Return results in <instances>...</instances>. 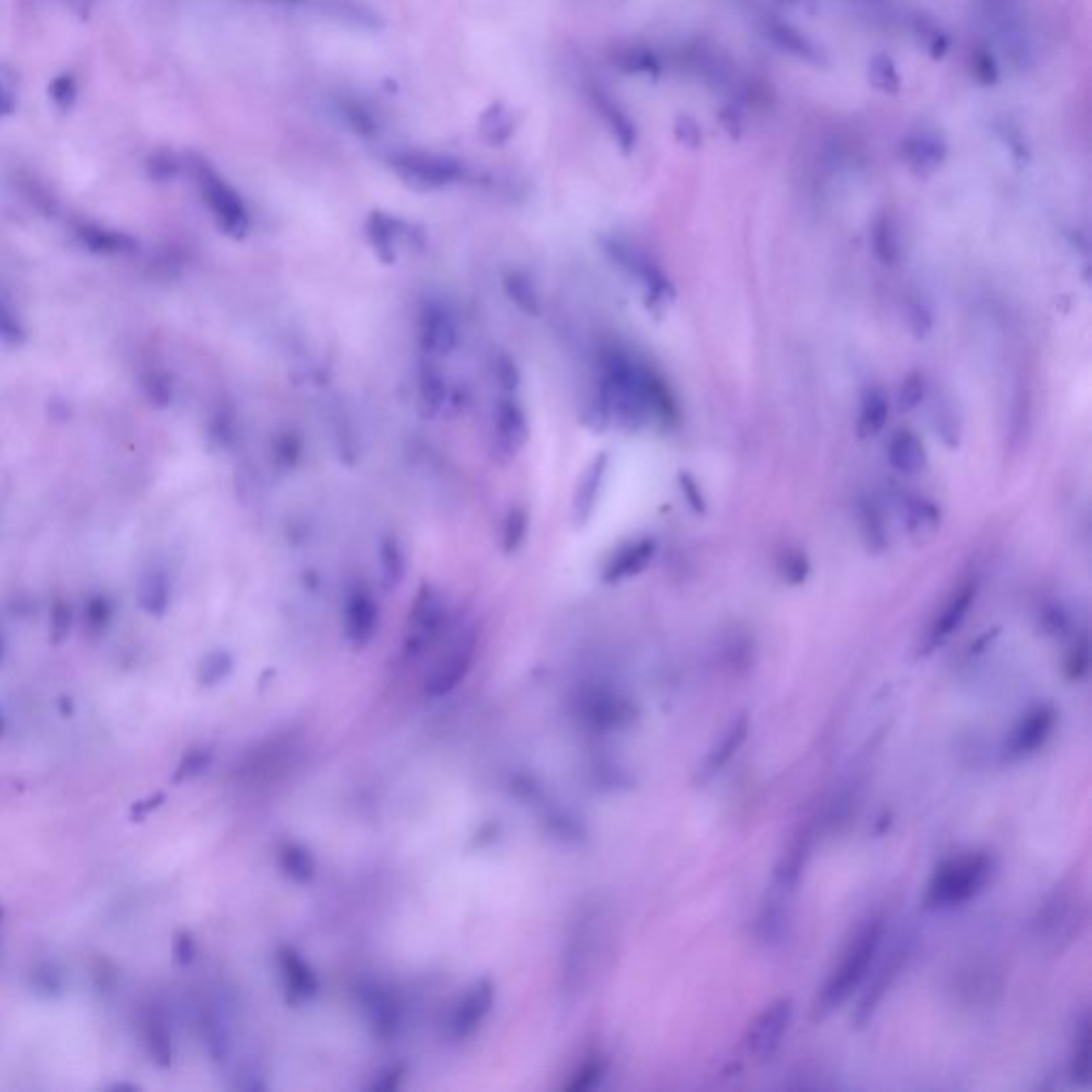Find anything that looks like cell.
Returning a JSON list of instances; mask_svg holds the SVG:
<instances>
[{
    "instance_id": "cell-17",
    "label": "cell",
    "mask_w": 1092,
    "mask_h": 1092,
    "mask_svg": "<svg viewBox=\"0 0 1092 1092\" xmlns=\"http://www.w3.org/2000/svg\"><path fill=\"white\" fill-rule=\"evenodd\" d=\"M977 595H980V581L969 579L948 597V602L944 604V608H941V613L933 619V624H930L926 631L924 653L935 651L944 645V642L950 640L953 631H956L962 626V621L967 619L969 611L977 600Z\"/></svg>"
},
{
    "instance_id": "cell-33",
    "label": "cell",
    "mask_w": 1092,
    "mask_h": 1092,
    "mask_svg": "<svg viewBox=\"0 0 1092 1092\" xmlns=\"http://www.w3.org/2000/svg\"><path fill=\"white\" fill-rule=\"evenodd\" d=\"M278 867L286 877L295 883H312L316 877V858L307 847L299 843H284L278 852Z\"/></svg>"
},
{
    "instance_id": "cell-49",
    "label": "cell",
    "mask_w": 1092,
    "mask_h": 1092,
    "mask_svg": "<svg viewBox=\"0 0 1092 1092\" xmlns=\"http://www.w3.org/2000/svg\"><path fill=\"white\" fill-rule=\"evenodd\" d=\"M674 140L687 149H700L703 147V126L689 113H679L672 126Z\"/></svg>"
},
{
    "instance_id": "cell-38",
    "label": "cell",
    "mask_w": 1092,
    "mask_h": 1092,
    "mask_svg": "<svg viewBox=\"0 0 1092 1092\" xmlns=\"http://www.w3.org/2000/svg\"><path fill=\"white\" fill-rule=\"evenodd\" d=\"M530 536V514L523 506H512L502 521L500 543L506 555H516Z\"/></svg>"
},
{
    "instance_id": "cell-45",
    "label": "cell",
    "mask_w": 1092,
    "mask_h": 1092,
    "mask_svg": "<svg viewBox=\"0 0 1092 1092\" xmlns=\"http://www.w3.org/2000/svg\"><path fill=\"white\" fill-rule=\"evenodd\" d=\"M142 388L154 406L165 408V406L171 404V399H174V384H171L169 376L165 372H154L152 370V372L143 374L142 376Z\"/></svg>"
},
{
    "instance_id": "cell-9",
    "label": "cell",
    "mask_w": 1092,
    "mask_h": 1092,
    "mask_svg": "<svg viewBox=\"0 0 1092 1092\" xmlns=\"http://www.w3.org/2000/svg\"><path fill=\"white\" fill-rule=\"evenodd\" d=\"M476 647H478L476 629H469V627L464 629L462 634L451 642V647H448V651L442 655L440 662L433 666V670L427 676V683H425V692H427L431 698H442L462 685L467 672L472 670Z\"/></svg>"
},
{
    "instance_id": "cell-26",
    "label": "cell",
    "mask_w": 1092,
    "mask_h": 1092,
    "mask_svg": "<svg viewBox=\"0 0 1092 1092\" xmlns=\"http://www.w3.org/2000/svg\"><path fill=\"white\" fill-rule=\"evenodd\" d=\"M591 101L593 105L600 111V116L604 118V122L608 124V129H611L613 137L617 140L619 147L624 149L626 154H629L631 149L636 145L638 140V131H636V124L634 120L629 118V113L619 105V102L604 92L602 88H595L591 92Z\"/></svg>"
},
{
    "instance_id": "cell-57",
    "label": "cell",
    "mask_w": 1092,
    "mask_h": 1092,
    "mask_svg": "<svg viewBox=\"0 0 1092 1092\" xmlns=\"http://www.w3.org/2000/svg\"><path fill=\"white\" fill-rule=\"evenodd\" d=\"M717 120H719L721 129L726 131V135L730 137V140H739V137H741L743 131H745V122H743V116H741V111H739L737 107H730V105H728V107L719 109Z\"/></svg>"
},
{
    "instance_id": "cell-8",
    "label": "cell",
    "mask_w": 1092,
    "mask_h": 1092,
    "mask_svg": "<svg viewBox=\"0 0 1092 1092\" xmlns=\"http://www.w3.org/2000/svg\"><path fill=\"white\" fill-rule=\"evenodd\" d=\"M410 634L406 640V653L417 658L427 651L442 636L446 627V602L438 587L425 583L412 602Z\"/></svg>"
},
{
    "instance_id": "cell-37",
    "label": "cell",
    "mask_w": 1092,
    "mask_h": 1092,
    "mask_svg": "<svg viewBox=\"0 0 1092 1092\" xmlns=\"http://www.w3.org/2000/svg\"><path fill=\"white\" fill-rule=\"evenodd\" d=\"M1069 1075L1075 1084L1086 1086L1090 1082V1018L1077 1022V1029L1073 1034L1072 1056H1069Z\"/></svg>"
},
{
    "instance_id": "cell-19",
    "label": "cell",
    "mask_w": 1092,
    "mask_h": 1092,
    "mask_svg": "<svg viewBox=\"0 0 1092 1092\" xmlns=\"http://www.w3.org/2000/svg\"><path fill=\"white\" fill-rule=\"evenodd\" d=\"M205 199L210 203L214 216L218 218V224L222 226L224 233L237 239L248 233L250 218L246 205L239 199V194L233 188H228L222 180L210 178L205 182Z\"/></svg>"
},
{
    "instance_id": "cell-24",
    "label": "cell",
    "mask_w": 1092,
    "mask_h": 1092,
    "mask_svg": "<svg viewBox=\"0 0 1092 1092\" xmlns=\"http://www.w3.org/2000/svg\"><path fill=\"white\" fill-rule=\"evenodd\" d=\"M766 34L779 50L791 54L798 61H804V62H809L813 66H826L828 64L826 52L820 48V45L815 43L807 32H802L800 28L788 24V21L770 20L766 24Z\"/></svg>"
},
{
    "instance_id": "cell-5",
    "label": "cell",
    "mask_w": 1092,
    "mask_h": 1092,
    "mask_svg": "<svg viewBox=\"0 0 1092 1092\" xmlns=\"http://www.w3.org/2000/svg\"><path fill=\"white\" fill-rule=\"evenodd\" d=\"M388 165L417 190H440L464 182L465 167L455 158L429 152H397L388 156Z\"/></svg>"
},
{
    "instance_id": "cell-13",
    "label": "cell",
    "mask_w": 1092,
    "mask_h": 1092,
    "mask_svg": "<svg viewBox=\"0 0 1092 1092\" xmlns=\"http://www.w3.org/2000/svg\"><path fill=\"white\" fill-rule=\"evenodd\" d=\"M493 1003H496V986H493L489 977H485V980H480L469 988L453 1007L446 1025L448 1037L455 1041H465L467 1037H472L482 1027L485 1018L491 1014Z\"/></svg>"
},
{
    "instance_id": "cell-31",
    "label": "cell",
    "mask_w": 1092,
    "mask_h": 1092,
    "mask_svg": "<svg viewBox=\"0 0 1092 1092\" xmlns=\"http://www.w3.org/2000/svg\"><path fill=\"white\" fill-rule=\"evenodd\" d=\"M870 244L875 252L877 261L881 265L894 267L901 259V231L896 224V218L890 212H883L877 216V221L872 222L870 231Z\"/></svg>"
},
{
    "instance_id": "cell-4",
    "label": "cell",
    "mask_w": 1092,
    "mask_h": 1092,
    "mask_svg": "<svg viewBox=\"0 0 1092 1092\" xmlns=\"http://www.w3.org/2000/svg\"><path fill=\"white\" fill-rule=\"evenodd\" d=\"M602 248L621 271H626L642 284L647 305L655 314H662L674 302L676 293L670 280L666 278L662 269L638 246L619 237H606L602 241Z\"/></svg>"
},
{
    "instance_id": "cell-35",
    "label": "cell",
    "mask_w": 1092,
    "mask_h": 1092,
    "mask_svg": "<svg viewBox=\"0 0 1092 1092\" xmlns=\"http://www.w3.org/2000/svg\"><path fill=\"white\" fill-rule=\"evenodd\" d=\"M169 600H171V583L167 572L156 568L145 572L140 583V604L143 611L154 617H160L169 608Z\"/></svg>"
},
{
    "instance_id": "cell-56",
    "label": "cell",
    "mask_w": 1092,
    "mask_h": 1092,
    "mask_svg": "<svg viewBox=\"0 0 1092 1092\" xmlns=\"http://www.w3.org/2000/svg\"><path fill=\"white\" fill-rule=\"evenodd\" d=\"M679 485H681V491H683L687 504L692 506L696 512H705L707 510V500L703 496V491H700L698 480L689 472H681L679 474Z\"/></svg>"
},
{
    "instance_id": "cell-50",
    "label": "cell",
    "mask_w": 1092,
    "mask_h": 1092,
    "mask_svg": "<svg viewBox=\"0 0 1092 1092\" xmlns=\"http://www.w3.org/2000/svg\"><path fill=\"white\" fill-rule=\"evenodd\" d=\"M496 381L500 384L502 393H516L521 384V372L519 365L512 359L508 352H500L496 361Z\"/></svg>"
},
{
    "instance_id": "cell-34",
    "label": "cell",
    "mask_w": 1092,
    "mask_h": 1092,
    "mask_svg": "<svg viewBox=\"0 0 1092 1092\" xmlns=\"http://www.w3.org/2000/svg\"><path fill=\"white\" fill-rule=\"evenodd\" d=\"M1077 919V913L1073 915V901L1063 894H1056L1043 910L1039 926L1052 941H1059L1063 937H1072L1075 926L1073 922Z\"/></svg>"
},
{
    "instance_id": "cell-48",
    "label": "cell",
    "mask_w": 1092,
    "mask_h": 1092,
    "mask_svg": "<svg viewBox=\"0 0 1092 1092\" xmlns=\"http://www.w3.org/2000/svg\"><path fill=\"white\" fill-rule=\"evenodd\" d=\"M26 338V331L21 327V320L18 318L16 309L11 307L7 299L0 297V342L7 346H20Z\"/></svg>"
},
{
    "instance_id": "cell-54",
    "label": "cell",
    "mask_w": 1092,
    "mask_h": 1092,
    "mask_svg": "<svg viewBox=\"0 0 1092 1092\" xmlns=\"http://www.w3.org/2000/svg\"><path fill=\"white\" fill-rule=\"evenodd\" d=\"M275 459L284 467H295L302 459V444L293 435H280L278 444H275Z\"/></svg>"
},
{
    "instance_id": "cell-39",
    "label": "cell",
    "mask_w": 1092,
    "mask_h": 1092,
    "mask_svg": "<svg viewBox=\"0 0 1092 1092\" xmlns=\"http://www.w3.org/2000/svg\"><path fill=\"white\" fill-rule=\"evenodd\" d=\"M867 77H869V84L883 92V95L888 97H896L901 95L903 90V79L899 73V66L892 61V56L888 54H877L872 56L869 61V68H867Z\"/></svg>"
},
{
    "instance_id": "cell-55",
    "label": "cell",
    "mask_w": 1092,
    "mask_h": 1092,
    "mask_svg": "<svg viewBox=\"0 0 1092 1092\" xmlns=\"http://www.w3.org/2000/svg\"><path fill=\"white\" fill-rule=\"evenodd\" d=\"M907 318H910L911 329L917 338H924L926 333L933 327V316H930L928 307L922 302H910V307H907Z\"/></svg>"
},
{
    "instance_id": "cell-44",
    "label": "cell",
    "mask_w": 1092,
    "mask_h": 1092,
    "mask_svg": "<svg viewBox=\"0 0 1092 1092\" xmlns=\"http://www.w3.org/2000/svg\"><path fill=\"white\" fill-rule=\"evenodd\" d=\"M915 37L922 41L928 56L935 61L944 59L950 50V37L937 24H933V21H917Z\"/></svg>"
},
{
    "instance_id": "cell-21",
    "label": "cell",
    "mask_w": 1092,
    "mask_h": 1092,
    "mask_svg": "<svg viewBox=\"0 0 1092 1092\" xmlns=\"http://www.w3.org/2000/svg\"><path fill=\"white\" fill-rule=\"evenodd\" d=\"M417 397L419 412L425 419H438L446 410L448 399H451V388H448V381L440 370L438 359L421 356L417 372Z\"/></svg>"
},
{
    "instance_id": "cell-25",
    "label": "cell",
    "mask_w": 1092,
    "mask_h": 1092,
    "mask_svg": "<svg viewBox=\"0 0 1092 1092\" xmlns=\"http://www.w3.org/2000/svg\"><path fill=\"white\" fill-rule=\"evenodd\" d=\"M404 228H406L404 222L384 212H372L370 218H367L365 235L370 239L376 257L381 259V263H384V265H393L397 261L399 239L410 235V231H404Z\"/></svg>"
},
{
    "instance_id": "cell-12",
    "label": "cell",
    "mask_w": 1092,
    "mask_h": 1092,
    "mask_svg": "<svg viewBox=\"0 0 1092 1092\" xmlns=\"http://www.w3.org/2000/svg\"><path fill=\"white\" fill-rule=\"evenodd\" d=\"M381 624V611L370 587L354 583L344 597V636L354 649H363L372 642Z\"/></svg>"
},
{
    "instance_id": "cell-47",
    "label": "cell",
    "mask_w": 1092,
    "mask_h": 1092,
    "mask_svg": "<svg viewBox=\"0 0 1092 1092\" xmlns=\"http://www.w3.org/2000/svg\"><path fill=\"white\" fill-rule=\"evenodd\" d=\"M811 572V563L802 550H786L779 559V574L781 579L789 585H800L807 581Z\"/></svg>"
},
{
    "instance_id": "cell-51",
    "label": "cell",
    "mask_w": 1092,
    "mask_h": 1092,
    "mask_svg": "<svg viewBox=\"0 0 1092 1092\" xmlns=\"http://www.w3.org/2000/svg\"><path fill=\"white\" fill-rule=\"evenodd\" d=\"M928 393V386L922 374H910L903 381L901 386V393H899V406L903 412H910L913 408H917L922 404L924 397Z\"/></svg>"
},
{
    "instance_id": "cell-22",
    "label": "cell",
    "mask_w": 1092,
    "mask_h": 1092,
    "mask_svg": "<svg viewBox=\"0 0 1092 1092\" xmlns=\"http://www.w3.org/2000/svg\"><path fill=\"white\" fill-rule=\"evenodd\" d=\"M608 462H611L608 453H600L587 465V469H585L579 480L577 493H574V500H572V521L577 527L587 525L597 508V504H600L606 474H608Z\"/></svg>"
},
{
    "instance_id": "cell-29",
    "label": "cell",
    "mask_w": 1092,
    "mask_h": 1092,
    "mask_svg": "<svg viewBox=\"0 0 1092 1092\" xmlns=\"http://www.w3.org/2000/svg\"><path fill=\"white\" fill-rule=\"evenodd\" d=\"M502 286L506 297L510 299V303L530 318L543 316V295H540L538 286L530 273L521 269H510L502 275Z\"/></svg>"
},
{
    "instance_id": "cell-20",
    "label": "cell",
    "mask_w": 1092,
    "mask_h": 1092,
    "mask_svg": "<svg viewBox=\"0 0 1092 1092\" xmlns=\"http://www.w3.org/2000/svg\"><path fill=\"white\" fill-rule=\"evenodd\" d=\"M747 734H749V717L743 712V715L734 717L728 723V728L721 732L719 741L708 749L703 766L698 768V775H696L698 784H708L712 777H717L721 770L730 764L732 757L737 755L741 747L745 745Z\"/></svg>"
},
{
    "instance_id": "cell-10",
    "label": "cell",
    "mask_w": 1092,
    "mask_h": 1092,
    "mask_svg": "<svg viewBox=\"0 0 1092 1092\" xmlns=\"http://www.w3.org/2000/svg\"><path fill=\"white\" fill-rule=\"evenodd\" d=\"M459 346V325L451 307L442 302H425L419 312L421 356L444 359Z\"/></svg>"
},
{
    "instance_id": "cell-16",
    "label": "cell",
    "mask_w": 1092,
    "mask_h": 1092,
    "mask_svg": "<svg viewBox=\"0 0 1092 1092\" xmlns=\"http://www.w3.org/2000/svg\"><path fill=\"white\" fill-rule=\"evenodd\" d=\"M1056 726V710L1050 705H1037L1029 708L1025 715L1018 719L1014 730L1009 732V739L1005 743V753L1011 760H1020L1037 753L1041 747L1048 743L1050 734Z\"/></svg>"
},
{
    "instance_id": "cell-15",
    "label": "cell",
    "mask_w": 1092,
    "mask_h": 1092,
    "mask_svg": "<svg viewBox=\"0 0 1092 1092\" xmlns=\"http://www.w3.org/2000/svg\"><path fill=\"white\" fill-rule=\"evenodd\" d=\"M275 964H278V971H280L284 1001L291 1007L312 1001V998L318 994L320 991L318 975L312 969V964L302 956V951H297L291 946H284L278 950V953H275Z\"/></svg>"
},
{
    "instance_id": "cell-36",
    "label": "cell",
    "mask_w": 1092,
    "mask_h": 1092,
    "mask_svg": "<svg viewBox=\"0 0 1092 1092\" xmlns=\"http://www.w3.org/2000/svg\"><path fill=\"white\" fill-rule=\"evenodd\" d=\"M858 519L869 548L875 550V553H883L888 548V530L879 506L870 498H862L858 504Z\"/></svg>"
},
{
    "instance_id": "cell-40",
    "label": "cell",
    "mask_w": 1092,
    "mask_h": 1092,
    "mask_svg": "<svg viewBox=\"0 0 1092 1092\" xmlns=\"http://www.w3.org/2000/svg\"><path fill=\"white\" fill-rule=\"evenodd\" d=\"M613 62L624 73L629 75H647V77H660L662 75V62L655 52L647 48H624L615 52Z\"/></svg>"
},
{
    "instance_id": "cell-27",
    "label": "cell",
    "mask_w": 1092,
    "mask_h": 1092,
    "mask_svg": "<svg viewBox=\"0 0 1092 1092\" xmlns=\"http://www.w3.org/2000/svg\"><path fill=\"white\" fill-rule=\"evenodd\" d=\"M888 459L890 465L905 476H917L924 472L926 467V448L924 442L919 440V435L901 429L894 433V438L888 444Z\"/></svg>"
},
{
    "instance_id": "cell-60",
    "label": "cell",
    "mask_w": 1092,
    "mask_h": 1092,
    "mask_svg": "<svg viewBox=\"0 0 1092 1092\" xmlns=\"http://www.w3.org/2000/svg\"><path fill=\"white\" fill-rule=\"evenodd\" d=\"M210 760H212V755H210V753H205V751L192 753V755L188 757V760L183 762V766H182V775H183V777H194V775L203 773V770H205L207 766H210Z\"/></svg>"
},
{
    "instance_id": "cell-28",
    "label": "cell",
    "mask_w": 1092,
    "mask_h": 1092,
    "mask_svg": "<svg viewBox=\"0 0 1092 1092\" xmlns=\"http://www.w3.org/2000/svg\"><path fill=\"white\" fill-rule=\"evenodd\" d=\"M888 414H890V399L886 390L877 384L867 386L865 393L860 397V408H858V421H856L858 438L860 440L875 438V435L886 427Z\"/></svg>"
},
{
    "instance_id": "cell-43",
    "label": "cell",
    "mask_w": 1092,
    "mask_h": 1092,
    "mask_svg": "<svg viewBox=\"0 0 1092 1092\" xmlns=\"http://www.w3.org/2000/svg\"><path fill=\"white\" fill-rule=\"evenodd\" d=\"M971 75L975 77V82L982 86H996L998 79H1001V71H998L994 54L988 48H984V45L973 50L971 54Z\"/></svg>"
},
{
    "instance_id": "cell-53",
    "label": "cell",
    "mask_w": 1092,
    "mask_h": 1092,
    "mask_svg": "<svg viewBox=\"0 0 1092 1092\" xmlns=\"http://www.w3.org/2000/svg\"><path fill=\"white\" fill-rule=\"evenodd\" d=\"M1088 666H1090V653H1088V640L1082 638L1073 647V651L1069 653L1067 664H1065V672L1072 681H1079L1084 679L1088 674Z\"/></svg>"
},
{
    "instance_id": "cell-7",
    "label": "cell",
    "mask_w": 1092,
    "mask_h": 1092,
    "mask_svg": "<svg viewBox=\"0 0 1092 1092\" xmlns=\"http://www.w3.org/2000/svg\"><path fill=\"white\" fill-rule=\"evenodd\" d=\"M794 1018V1005L789 998H777L768 1003L747 1029L745 1052L757 1063H766L779 1052Z\"/></svg>"
},
{
    "instance_id": "cell-23",
    "label": "cell",
    "mask_w": 1092,
    "mask_h": 1092,
    "mask_svg": "<svg viewBox=\"0 0 1092 1092\" xmlns=\"http://www.w3.org/2000/svg\"><path fill=\"white\" fill-rule=\"evenodd\" d=\"M655 553H658V545H655L653 538H640L634 540V543H627L608 559L602 572V581L606 585H617L621 581L638 577L642 570H647Z\"/></svg>"
},
{
    "instance_id": "cell-42",
    "label": "cell",
    "mask_w": 1092,
    "mask_h": 1092,
    "mask_svg": "<svg viewBox=\"0 0 1092 1092\" xmlns=\"http://www.w3.org/2000/svg\"><path fill=\"white\" fill-rule=\"evenodd\" d=\"M604 1075H606L604 1059H602V1056H591V1059H587L577 1069V1073H574L570 1082L566 1084V1090H572V1092L593 1090L597 1084L602 1082Z\"/></svg>"
},
{
    "instance_id": "cell-61",
    "label": "cell",
    "mask_w": 1092,
    "mask_h": 1092,
    "mask_svg": "<svg viewBox=\"0 0 1092 1092\" xmlns=\"http://www.w3.org/2000/svg\"><path fill=\"white\" fill-rule=\"evenodd\" d=\"M54 627L59 629V636H62L64 631L71 627V613H68V608L64 604H59L54 611Z\"/></svg>"
},
{
    "instance_id": "cell-14",
    "label": "cell",
    "mask_w": 1092,
    "mask_h": 1092,
    "mask_svg": "<svg viewBox=\"0 0 1092 1092\" xmlns=\"http://www.w3.org/2000/svg\"><path fill=\"white\" fill-rule=\"evenodd\" d=\"M901 158L913 176L930 178L946 165L948 143L939 131L930 126H917L903 137Z\"/></svg>"
},
{
    "instance_id": "cell-3",
    "label": "cell",
    "mask_w": 1092,
    "mask_h": 1092,
    "mask_svg": "<svg viewBox=\"0 0 1092 1092\" xmlns=\"http://www.w3.org/2000/svg\"><path fill=\"white\" fill-rule=\"evenodd\" d=\"M992 875V858L969 852L941 862L928 881L924 903L928 910H953L980 894Z\"/></svg>"
},
{
    "instance_id": "cell-2",
    "label": "cell",
    "mask_w": 1092,
    "mask_h": 1092,
    "mask_svg": "<svg viewBox=\"0 0 1092 1092\" xmlns=\"http://www.w3.org/2000/svg\"><path fill=\"white\" fill-rule=\"evenodd\" d=\"M883 933H886V924L881 917H869L858 926L843 948L841 958L828 973L818 998H815V1016H830L832 1011L852 998L862 982L870 975L872 962L877 960L883 944Z\"/></svg>"
},
{
    "instance_id": "cell-30",
    "label": "cell",
    "mask_w": 1092,
    "mask_h": 1092,
    "mask_svg": "<svg viewBox=\"0 0 1092 1092\" xmlns=\"http://www.w3.org/2000/svg\"><path fill=\"white\" fill-rule=\"evenodd\" d=\"M903 516L907 532L913 538H930L941 527L939 506L926 496H907L903 500Z\"/></svg>"
},
{
    "instance_id": "cell-6",
    "label": "cell",
    "mask_w": 1092,
    "mask_h": 1092,
    "mask_svg": "<svg viewBox=\"0 0 1092 1092\" xmlns=\"http://www.w3.org/2000/svg\"><path fill=\"white\" fill-rule=\"evenodd\" d=\"M577 708L585 726L595 732L624 730L638 715L631 700L604 685H591L583 689L581 696L577 698Z\"/></svg>"
},
{
    "instance_id": "cell-32",
    "label": "cell",
    "mask_w": 1092,
    "mask_h": 1092,
    "mask_svg": "<svg viewBox=\"0 0 1092 1092\" xmlns=\"http://www.w3.org/2000/svg\"><path fill=\"white\" fill-rule=\"evenodd\" d=\"M378 570H381V581L386 589H395L397 585L406 579V555L404 546L399 545L395 536H383L378 543Z\"/></svg>"
},
{
    "instance_id": "cell-59",
    "label": "cell",
    "mask_w": 1092,
    "mask_h": 1092,
    "mask_svg": "<svg viewBox=\"0 0 1092 1092\" xmlns=\"http://www.w3.org/2000/svg\"><path fill=\"white\" fill-rule=\"evenodd\" d=\"M109 615H111V608H109V604H107L105 597H95V600L90 602V606H88V619H90V624H92V626L107 624Z\"/></svg>"
},
{
    "instance_id": "cell-1",
    "label": "cell",
    "mask_w": 1092,
    "mask_h": 1092,
    "mask_svg": "<svg viewBox=\"0 0 1092 1092\" xmlns=\"http://www.w3.org/2000/svg\"><path fill=\"white\" fill-rule=\"evenodd\" d=\"M595 390L606 401L611 423L626 431H640L651 423L670 425L679 419V406L664 378L638 354L617 344L602 350Z\"/></svg>"
},
{
    "instance_id": "cell-41",
    "label": "cell",
    "mask_w": 1092,
    "mask_h": 1092,
    "mask_svg": "<svg viewBox=\"0 0 1092 1092\" xmlns=\"http://www.w3.org/2000/svg\"><path fill=\"white\" fill-rule=\"evenodd\" d=\"M933 425L939 438L944 440L950 448H956L960 442V417L953 406V399L939 395L933 399Z\"/></svg>"
},
{
    "instance_id": "cell-18",
    "label": "cell",
    "mask_w": 1092,
    "mask_h": 1092,
    "mask_svg": "<svg viewBox=\"0 0 1092 1092\" xmlns=\"http://www.w3.org/2000/svg\"><path fill=\"white\" fill-rule=\"evenodd\" d=\"M361 1009L372 1031L381 1039H393L401 1025V1003L383 984H365L359 991Z\"/></svg>"
},
{
    "instance_id": "cell-11",
    "label": "cell",
    "mask_w": 1092,
    "mask_h": 1092,
    "mask_svg": "<svg viewBox=\"0 0 1092 1092\" xmlns=\"http://www.w3.org/2000/svg\"><path fill=\"white\" fill-rule=\"evenodd\" d=\"M530 438V421L516 393H500L493 404V451L510 459Z\"/></svg>"
},
{
    "instance_id": "cell-62",
    "label": "cell",
    "mask_w": 1092,
    "mask_h": 1092,
    "mask_svg": "<svg viewBox=\"0 0 1092 1092\" xmlns=\"http://www.w3.org/2000/svg\"><path fill=\"white\" fill-rule=\"evenodd\" d=\"M0 660H3V638H0Z\"/></svg>"
},
{
    "instance_id": "cell-58",
    "label": "cell",
    "mask_w": 1092,
    "mask_h": 1092,
    "mask_svg": "<svg viewBox=\"0 0 1092 1092\" xmlns=\"http://www.w3.org/2000/svg\"><path fill=\"white\" fill-rule=\"evenodd\" d=\"M406 1075V1067L404 1065H395V1067H388L386 1072L378 1077V1082L372 1086L378 1092H390V1090H397L401 1079Z\"/></svg>"
},
{
    "instance_id": "cell-46",
    "label": "cell",
    "mask_w": 1092,
    "mask_h": 1092,
    "mask_svg": "<svg viewBox=\"0 0 1092 1092\" xmlns=\"http://www.w3.org/2000/svg\"><path fill=\"white\" fill-rule=\"evenodd\" d=\"M233 670V658L226 651H214L201 664L199 679L203 685H216L224 681Z\"/></svg>"
},
{
    "instance_id": "cell-52",
    "label": "cell",
    "mask_w": 1092,
    "mask_h": 1092,
    "mask_svg": "<svg viewBox=\"0 0 1092 1092\" xmlns=\"http://www.w3.org/2000/svg\"><path fill=\"white\" fill-rule=\"evenodd\" d=\"M510 131H512V120H508V111H506L502 105H496L485 113V120H482V135H485V140L502 142L510 135Z\"/></svg>"
}]
</instances>
